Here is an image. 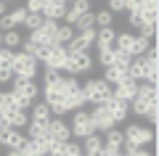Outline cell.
Wrapping results in <instances>:
<instances>
[{
  "mask_svg": "<svg viewBox=\"0 0 159 156\" xmlns=\"http://www.w3.org/2000/svg\"><path fill=\"white\" fill-rule=\"evenodd\" d=\"M48 0H27V11H34V13H43V6H45Z\"/></svg>",
  "mask_w": 159,
  "mask_h": 156,
  "instance_id": "f6af8a7d",
  "label": "cell"
},
{
  "mask_svg": "<svg viewBox=\"0 0 159 156\" xmlns=\"http://www.w3.org/2000/svg\"><path fill=\"white\" fill-rule=\"evenodd\" d=\"M103 151H106V156H125L122 148H106V145H103Z\"/></svg>",
  "mask_w": 159,
  "mask_h": 156,
  "instance_id": "c3c4849f",
  "label": "cell"
},
{
  "mask_svg": "<svg viewBox=\"0 0 159 156\" xmlns=\"http://www.w3.org/2000/svg\"><path fill=\"white\" fill-rule=\"evenodd\" d=\"M3 13H8V3L6 0H0V16H3Z\"/></svg>",
  "mask_w": 159,
  "mask_h": 156,
  "instance_id": "f907efd6",
  "label": "cell"
},
{
  "mask_svg": "<svg viewBox=\"0 0 159 156\" xmlns=\"http://www.w3.org/2000/svg\"><path fill=\"white\" fill-rule=\"evenodd\" d=\"M0 122H6L8 127H13V130H24L29 124V114H27V109H21V106H8V109L0 111Z\"/></svg>",
  "mask_w": 159,
  "mask_h": 156,
  "instance_id": "8fae6325",
  "label": "cell"
},
{
  "mask_svg": "<svg viewBox=\"0 0 159 156\" xmlns=\"http://www.w3.org/2000/svg\"><path fill=\"white\" fill-rule=\"evenodd\" d=\"M111 95H114V98H119V100H127V103H130V100L138 95V82H135V79H130V77L119 79L117 85H111Z\"/></svg>",
  "mask_w": 159,
  "mask_h": 156,
  "instance_id": "9a60e30c",
  "label": "cell"
},
{
  "mask_svg": "<svg viewBox=\"0 0 159 156\" xmlns=\"http://www.w3.org/2000/svg\"><path fill=\"white\" fill-rule=\"evenodd\" d=\"M11 93L16 95V100H19V106H21V109H29V106H32V100H37L40 87H37L34 79L13 77V79H11Z\"/></svg>",
  "mask_w": 159,
  "mask_h": 156,
  "instance_id": "6da1fadb",
  "label": "cell"
},
{
  "mask_svg": "<svg viewBox=\"0 0 159 156\" xmlns=\"http://www.w3.org/2000/svg\"><path fill=\"white\" fill-rule=\"evenodd\" d=\"M157 106H159V103H157ZM157 106H151V109H148V114H146L148 122H151V127H157V119H159V109Z\"/></svg>",
  "mask_w": 159,
  "mask_h": 156,
  "instance_id": "7dc6e473",
  "label": "cell"
},
{
  "mask_svg": "<svg viewBox=\"0 0 159 156\" xmlns=\"http://www.w3.org/2000/svg\"><path fill=\"white\" fill-rule=\"evenodd\" d=\"M130 61H133V56L127 53V50H119V48H114V61H111V66L127 69V66H130Z\"/></svg>",
  "mask_w": 159,
  "mask_h": 156,
  "instance_id": "d6a6232c",
  "label": "cell"
},
{
  "mask_svg": "<svg viewBox=\"0 0 159 156\" xmlns=\"http://www.w3.org/2000/svg\"><path fill=\"white\" fill-rule=\"evenodd\" d=\"M114 37H117V32H114V27H98L96 29V48H111L114 45Z\"/></svg>",
  "mask_w": 159,
  "mask_h": 156,
  "instance_id": "d6986e66",
  "label": "cell"
},
{
  "mask_svg": "<svg viewBox=\"0 0 159 156\" xmlns=\"http://www.w3.org/2000/svg\"><path fill=\"white\" fill-rule=\"evenodd\" d=\"M27 138L29 140H43V138H48V122H34V119H29V124L27 127Z\"/></svg>",
  "mask_w": 159,
  "mask_h": 156,
  "instance_id": "44dd1931",
  "label": "cell"
},
{
  "mask_svg": "<svg viewBox=\"0 0 159 156\" xmlns=\"http://www.w3.org/2000/svg\"><path fill=\"white\" fill-rule=\"evenodd\" d=\"M80 145H82V156H90V154H96V151L103 145V138L98 132H93V135H88V138H82Z\"/></svg>",
  "mask_w": 159,
  "mask_h": 156,
  "instance_id": "cb8c5ba5",
  "label": "cell"
},
{
  "mask_svg": "<svg viewBox=\"0 0 159 156\" xmlns=\"http://www.w3.org/2000/svg\"><path fill=\"white\" fill-rule=\"evenodd\" d=\"M72 27L77 29V32H82V29H90V27H96V16L88 11V13H82V16H77V21H74Z\"/></svg>",
  "mask_w": 159,
  "mask_h": 156,
  "instance_id": "836d02e7",
  "label": "cell"
},
{
  "mask_svg": "<svg viewBox=\"0 0 159 156\" xmlns=\"http://www.w3.org/2000/svg\"><path fill=\"white\" fill-rule=\"evenodd\" d=\"M114 48L127 50L130 56H143V53L151 48V40L141 37V34H133V32H117V37H114Z\"/></svg>",
  "mask_w": 159,
  "mask_h": 156,
  "instance_id": "7a4b0ae2",
  "label": "cell"
},
{
  "mask_svg": "<svg viewBox=\"0 0 159 156\" xmlns=\"http://www.w3.org/2000/svg\"><path fill=\"white\" fill-rule=\"evenodd\" d=\"M27 8H13V11H8V13H3L0 16V32H8V29H16V27H21L24 24V19H27Z\"/></svg>",
  "mask_w": 159,
  "mask_h": 156,
  "instance_id": "2e32d148",
  "label": "cell"
},
{
  "mask_svg": "<svg viewBox=\"0 0 159 156\" xmlns=\"http://www.w3.org/2000/svg\"><path fill=\"white\" fill-rule=\"evenodd\" d=\"M61 77H64V72H58V69H48V66H45V72H43V85H53V82H58Z\"/></svg>",
  "mask_w": 159,
  "mask_h": 156,
  "instance_id": "8d00e7d4",
  "label": "cell"
},
{
  "mask_svg": "<svg viewBox=\"0 0 159 156\" xmlns=\"http://www.w3.org/2000/svg\"><path fill=\"white\" fill-rule=\"evenodd\" d=\"M69 130H72V138L82 140L88 138V135H93L96 130H93V122H90V114L85 111V109H77L72 117V122H69Z\"/></svg>",
  "mask_w": 159,
  "mask_h": 156,
  "instance_id": "9c48e42d",
  "label": "cell"
},
{
  "mask_svg": "<svg viewBox=\"0 0 159 156\" xmlns=\"http://www.w3.org/2000/svg\"><path fill=\"white\" fill-rule=\"evenodd\" d=\"M72 37H74V27H72V24H61V21H58L56 34H53V42H56V45H66Z\"/></svg>",
  "mask_w": 159,
  "mask_h": 156,
  "instance_id": "484cf974",
  "label": "cell"
},
{
  "mask_svg": "<svg viewBox=\"0 0 159 156\" xmlns=\"http://www.w3.org/2000/svg\"><path fill=\"white\" fill-rule=\"evenodd\" d=\"M122 138H125V143L135 145V148H143V145L154 143V130L146 127V124H141V122H130L127 130L122 132Z\"/></svg>",
  "mask_w": 159,
  "mask_h": 156,
  "instance_id": "8992f818",
  "label": "cell"
},
{
  "mask_svg": "<svg viewBox=\"0 0 159 156\" xmlns=\"http://www.w3.org/2000/svg\"><path fill=\"white\" fill-rule=\"evenodd\" d=\"M90 156H106V151H103V145H101V148L96 151V154H90Z\"/></svg>",
  "mask_w": 159,
  "mask_h": 156,
  "instance_id": "816d5d0a",
  "label": "cell"
},
{
  "mask_svg": "<svg viewBox=\"0 0 159 156\" xmlns=\"http://www.w3.org/2000/svg\"><path fill=\"white\" fill-rule=\"evenodd\" d=\"M127 77L135 79V82H143V79L148 77V61H146V56H133L130 66H127Z\"/></svg>",
  "mask_w": 159,
  "mask_h": 156,
  "instance_id": "e0dca14e",
  "label": "cell"
},
{
  "mask_svg": "<svg viewBox=\"0 0 159 156\" xmlns=\"http://www.w3.org/2000/svg\"><path fill=\"white\" fill-rule=\"evenodd\" d=\"M93 66H96V61L88 53H69L66 64H64V72L72 74V77H80V74H88Z\"/></svg>",
  "mask_w": 159,
  "mask_h": 156,
  "instance_id": "ba28073f",
  "label": "cell"
},
{
  "mask_svg": "<svg viewBox=\"0 0 159 156\" xmlns=\"http://www.w3.org/2000/svg\"><path fill=\"white\" fill-rule=\"evenodd\" d=\"M64 103H66V111H77V109L88 106L85 95H82V90H77V93H69L66 98H64Z\"/></svg>",
  "mask_w": 159,
  "mask_h": 156,
  "instance_id": "83f0119b",
  "label": "cell"
},
{
  "mask_svg": "<svg viewBox=\"0 0 159 156\" xmlns=\"http://www.w3.org/2000/svg\"><path fill=\"white\" fill-rule=\"evenodd\" d=\"M27 40H29V42H34L37 48H48V45H56V42H53V40L48 37L45 32H43V29H34V32H29V34H27Z\"/></svg>",
  "mask_w": 159,
  "mask_h": 156,
  "instance_id": "f1b7e54d",
  "label": "cell"
},
{
  "mask_svg": "<svg viewBox=\"0 0 159 156\" xmlns=\"http://www.w3.org/2000/svg\"><path fill=\"white\" fill-rule=\"evenodd\" d=\"M53 114H51V106H48L45 100H32V114H29V119H34V122H48Z\"/></svg>",
  "mask_w": 159,
  "mask_h": 156,
  "instance_id": "ffe728a7",
  "label": "cell"
},
{
  "mask_svg": "<svg viewBox=\"0 0 159 156\" xmlns=\"http://www.w3.org/2000/svg\"><path fill=\"white\" fill-rule=\"evenodd\" d=\"M13 79V69L11 66H0V85H11Z\"/></svg>",
  "mask_w": 159,
  "mask_h": 156,
  "instance_id": "ee69618b",
  "label": "cell"
},
{
  "mask_svg": "<svg viewBox=\"0 0 159 156\" xmlns=\"http://www.w3.org/2000/svg\"><path fill=\"white\" fill-rule=\"evenodd\" d=\"M6 3H13V0H6Z\"/></svg>",
  "mask_w": 159,
  "mask_h": 156,
  "instance_id": "db71d44e",
  "label": "cell"
},
{
  "mask_svg": "<svg viewBox=\"0 0 159 156\" xmlns=\"http://www.w3.org/2000/svg\"><path fill=\"white\" fill-rule=\"evenodd\" d=\"M64 98H66V95H64L61 79L43 87V100L51 106V114H53V117H64V114H66V103H64Z\"/></svg>",
  "mask_w": 159,
  "mask_h": 156,
  "instance_id": "277c9868",
  "label": "cell"
},
{
  "mask_svg": "<svg viewBox=\"0 0 159 156\" xmlns=\"http://www.w3.org/2000/svg\"><path fill=\"white\" fill-rule=\"evenodd\" d=\"M93 16H96V29H98V27H111V24H114V13L109 11V8L93 13Z\"/></svg>",
  "mask_w": 159,
  "mask_h": 156,
  "instance_id": "e575fe53",
  "label": "cell"
},
{
  "mask_svg": "<svg viewBox=\"0 0 159 156\" xmlns=\"http://www.w3.org/2000/svg\"><path fill=\"white\" fill-rule=\"evenodd\" d=\"M90 122H93V130H96L98 135H103L106 132V130H111V127H117V122H114L111 119V114L106 111V106H103V103H96V106L90 109Z\"/></svg>",
  "mask_w": 159,
  "mask_h": 156,
  "instance_id": "30bf717a",
  "label": "cell"
},
{
  "mask_svg": "<svg viewBox=\"0 0 159 156\" xmlns=\"http://www.w3.org/2000/svg\"><path fill=\"white\" fill-rule=\"evenodd\" d=\"M157 103H159V100H146V98H141V95H135V98L130 100V111L135 114V117H146L148 109L157 106Z\"/></svg>",
  "mask_w": 159,
  "mask_h": 156,
  "instance_id": "603a6c76",
  "label": "cell"
},
{
  "mask_svg": "<svg viewBox=\"0 0 159 156\" xmlns=\"http://www.w3.org/2000/svg\"><path fill=\"white\" fill-rule=\"evenodd\" d=\"M69 3H72V11H77V13H88L90 11V0H69Z\"/></svg>",
  "mask_w": 159,
  "mask_h": 156,
  "instance_id": "b9f144b4",
  "label": "cell"
},
{
  "mask_svg": "<svg viewBox=\"0 0 159 156\" xmlns=\"http://www.w3.org/2000/svg\"><path fill=\"white\" fill-rule=\"evenodd\" d=\"M127 77V69H119V66H103V82H109V85H117L119 79H125Z\"/></svg>",
  "mask_w": 159,
  "mask_h": 156,
  "instance_id": "4316f807",
  "label": "cell"
},
{
  "mask_svg": "<svg viewBox=\"0 0 159 156\" xmlns=\"http://www.w3.org/2000/svg\"><path fill=\"white\" fill-rule=\"evenodd\" d=\"M6 156H21V151H19V148H8Z\"/></svg>",
  "mask_w": 159,
  "mask_h": 156,
  "instance_id": "681fc988",
  "label": "cell"
},
{
  "mask_svg": "<svg viewBox=\"0 0 159 156\" xmlns=\"http://www.w3.org/2000/svg\"><path fill=\"white\" fill-rule=\"evenodd\" d=\"M109 11L111 13H122L125 11V0H109Z\"/></svg>",
  "mask_w": 159,
  "mask_h": 156,
  "instance_id": "bcb514c9",
  "label": "cell"
},
{
  "mask_svg": "<svg viewBox=\"0 0 159 156\" xmlns=\"http://www.w3.org/2000/svg\"><path fill=\"white\" fill-rule=\"evenodd\" d=\"M13 77H24V79H34L40 74V64L34 56H29V53H24V50H19V53H13Z\"/></svg>",
  "mask_w": 159,
  "mask_h": 156,
  "instance_id": "3957f363",
  "label": "cell"
},
{
  "mask_svg": "<svg viewBox=\"0 0 159 156\" xmlns=\"http://www.w3.org/2000/svg\"><path fill=\"white\" fill-rule=\"evenodd\" d=\"M127 24H130L133 29H141L143 24H146V19H143V13H127Z\"/></svg>",
  "mask_w": 159,
  "mask_h": 156,
  "instance_id": "7bdbcfd3",
  "label": "cell"
},
{
  "mask_svg": "<svg viewBox=\"0 0 159 156\" xmlns=\"http://www.w3.org/2000/svg\"><path fill=\"white\" fill-rule=\"evenodd\" d=\"M103 106H106V111L111 114V119L117 124H122V122H127V114H130V103L127 100H119V98H106L103 100Z\"/></svg>",
  "mask_w": 159,
  "mask_h": 156,
  "instance_id": "5bb4252c",
  "label": "cell"
},
{
  "mask_svg": "<svg viewBox=\"0 0 159 156\" xmlns=\"http://www.w3.org/2000/svg\"><path fill=\"white\" fill-rule=\"evenodd\" d=\"M138 32H141V37H146V40H154V34H157V21H146L141 29H138Z\"/></svg>",
  "mask_w": 159,
  "mask_h": 156,
  "instance_id": "60d3db41",
  "label": "cell"
},
{
  "mask_svg": "<svg viewBox=\"0 0 159 156\" xmlns=\"http://www.w3.org/2000/svg\"><path fill=\"white\" fill-rule=\"evenodd\" d=\"M148 8H159V0H125L127 13H143Z\"/></svg>",
  "mask_w": 159,
  "mask_h": 156,
  "instance_id": "7402d4cb",
  "label": "cell"
},
{
  "mask_svg": "<svg viewBox=\"0 0 159 156\" xmlns=\"http://www.w3.org/2000/svg\"><path fill=\"white\" fill-rule=\"evenodd\" d=\"M64 3H69V0H64Z\"/></svg>",
  "mask_w": 159,
  "mask_h": 156,
  "instance_id": "11a10c76",
  "label": "cell"
},
{
  "mask_svg": "<svg viewBox=\"0 0 159 156\" xmlns=\"http://www.w3.org/2000/svg\"><path fill=\"white\" fill-rule=\"evenodd\" d=\"M64 154L66 156H82V145H80L77 140H66V143H64Z\"/></svg>",
  "mask_w": 159,
  "mask_h": 156,
  "instance_id": "74e56055",
  "label": "cell"
},
{
  "mask_svg": "<svg viewBox=\"0 0 159 156\" xmlns=\"http://www.w3.org/2000/svg\"><path fill=\"white\" fill-rule=\"evenodd\" d=\"M43 21H45V16H43V13H34V11H29L21 27H27L29 32H34V29H40V27H43Z\"/></svg>",
  "mask_w": 159,
  "mask_h": 156,
  "instance_id": "4dcf8cb0",
  "label": "cell"
},
{
  "mask_svg": "<svg viewBox=\"0 0 159 156\" xmlns=\"http://www.w3.org/2000/svg\"><path fill=\"white\" fill-rule=\"evenodd\" d=\"M82 95H85V100L90 103V106H96V103H103L106 98H111V85L103 82L101 77L88 79V82L82 85Z\"/></svg>",
  "mask_w": 159,
  "mask_h": 156,
  "instance_id": "5b68a950",
  "label": "cell"
},
{
  "mask_svg": "<svg viewBox=\"0 0 159 156\" xmlns=\"http://www.w3.org/2000/svg\"><path fill=\"white\" fill-rule=\"evenodd\" d=\"M66 58H69V53L64 45H48V48H40V53H37V61H43L48 69H58V72H64Z\"/></svg>",
  "mask_w": 159,
  "mask_h": 156,
  "instance_id": "52a82bcc",
  "label": "cell"
},
{
  "mask_svg": "<svg viewBox=\"0 0 159 156\" xmlns=\"http://www.w3.org/2000/svg\"><path fill=\"white\" fill-rule=\"evenodd\" d=\"M122 151H125V156H154V154H148L146 148H135V145H130V143H122Z\"/></svg>",
  "mask_w": 159,
  "mask_h": 156,
  "instance_id": "f35d334b",
  "label": "cell"
},
{
  "mask_svg": "<svg viewBox=\"0 0 159 156\" xmlns=\"http://www.w3.org/2000/svg\"><path fill=\"white\" fill-rule=\"evenodd\" d=\"M0 45H3V32H0Z\"/></svg>",
  "mask_w": 159,
  "mask_h": 156,
  "instance_id": "f5cc1de1",
  "label": "cell"
},
{
  "mask_svg": "<svg viewBox=\"0 0 159 156\" xmlns=\"http://www.w3.org/2000/svg\"><path fill=\"white\" fill-rule=\"evenodd\" d=\"M101 138H103V145H106V148H122V143H125V138H122V130H117V127L106 130Z\"/></svg>",
  "mask_w": 159,
  "mask_h": 156,
  "instance_id": "d4e9b609",
  "label": "cell"
},
{
  "mask_svg": "<svg viewBox=\"0 0 159 156\" xmlns=\"http://www.w3.org/2000/svg\"><path fill=\"white\" fill-rule=\"evenodd\" d=\"M48 135H51L56 143H66V140H72L69 122H64V117H51V119H48Z\"/></svg>",
  "mask_w": 159,
  "mask_h": 156,
  "instance_id": "4fadbf2b",
  "label": "cell"
},
{
  "mask_svg": "<svg viewBox=\"0 0 159 156\" xmlns=\"http://www.w3.org/2000/svg\"><path fill=\"white\" fill-rule=\"evenodd\" d=\"M13 53H16V50L0 45V66H11V64H13Z\"/></svg>",
  "mask_w": 159,
  "mask_h": 156,
  "instance_id": "ab89813d",
  "label": "cell"
},
{
  "mask_svg": "<svg viewBox=\"0 0 159 156\" xmlns=\"http://www.w3.org/2000/svg\"><path fill=\"white\" fill-rule=\"evenodd\" d=\"M66 8H69V3H64V0H48L45 6H43V16L53 19V21H61Z\"/></svg>",
  "mask_w": 159,
  "mask_h": 156,
  "instance_id": "ac0fdd59",
  "label": "cell"
},
{
  "mask_svg": "<svg viewBox=\"0 0 159 156\" xmlns=\"http://www.w3.org/2000/svg\"><path fill=\"white\" fill-rule=\"evenodd\" d=\"M93 61H96L98 66H111V61H114V45H111V48H98V56L93 58Z\"/></svg>",
  "mask_w": 159,
  "mask_h": 156,
  "instance_id": "1f68e13d",
  "label": "cell"
},
{
  "mask_svg": "<svg viewBox=\"0 0 159 156\" xmlns=\"http://www.w3.org/2000/svg\"><path fill=\"white\" fill-rule=\"evenodd\" d=\"M21 34L16 32V29H8V32H3V48H11V50H16V48H21Z\"/></svg>",
  "mask_w": 159,
  "mask_h": 156,
  "instance_id": "f546056e",
  "label": "cell"
},
{
  "mask_svg": "<svg viewBox=\"0 0 159 156\" xmlns=\"http://www.w3.org/2000/svg\"><path fill=\"white\" fill-rule=\"evenodd\" d=\"M27 140V135L21 132V130H13L8 127L6 122H0V148H21V143Z\"/></svg>",
  "mask_w": 159,
  "mask_h": 156,
  "instance_id": "7c38bea8",
  "label": "cell"
},
{
  "mask_svg": "<svg viewBox=\"0 0 159 156\" xmlns=\"http://www.w3.org/2000/svg\"><path fill=\"white\" fill-rule=\"evenodd\" d=\"M138 95H141V98H146V100H157V85H151V82L138 85Z\"/></svg>",
  "mask_w": 159,
  "mask_h": 156,
  "instance_id": "d590c367",
  "label": "cell"
}]
</instances>
